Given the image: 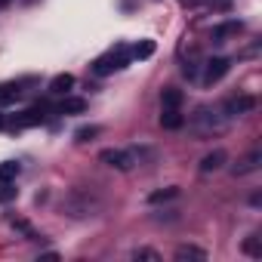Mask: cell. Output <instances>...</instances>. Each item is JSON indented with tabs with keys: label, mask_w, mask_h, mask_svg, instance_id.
I'll use <instances>...</instances> for the list:
<instances>
[{
	"label": "cell",
	"mask_w": 262,
	"mask_h": 262,
	"mask_svg": "<svg viewBox=\"0 0 262 262\" xmlns=\"http://www.w3.org/2000/svg\"><path fill=\"white\" fill-rule=\"evenodd\" d=\"M19 86H13V83H0V105H10V102H16L19 99Z\"/></svg>",
	"instance_id": "2e32d148"
},
{
	"label": "cell",
	"mask_w": 262,
	"mask_h": 262,
	"mask_svg": "<svg viewBox=\"0 0 262 262\" xmlns=\"http://www.w3.org/2000/svg\"><path fill=\"white\" fill-rule=\"evenodd\" d=\"M126 62H129V50H126V47H117V50L99 56V59L93 62V71H96L99 77H105V74H114L117 68H123Z\"/></svg>",
	"instance_id": "277c9868"
},
{
	"label": "cell",
	"mask_w": 262,
	"mask_h": 262,
	"mask_svg": "<svg viewBox=\"0 0 262 262\" xmlns=\"http://www.w3.org/2000/svg\"><path fill=\"white\" fill-rule=\"evenodd\" d=\"M0 126H4V114H0Z\"/></svg>",
	"instance_id": "603a6c76"
},
{
	"label": "cell",
	"mask_w": 262,
	"mask_h": 262,
	"mask_svg": "<svg viewBox=\"0 0 262 262\" xmlns=\"http://www.w3.org/2000/svg\"><path fill=\"white\" fill-rule=\"evenodd\" d=\"M99 210H102V198L86 188H71L62 201V213H68L71 219H86V216H96Z\"/></svg>",
	"instance_id": "6da1fadb"
},
{
	"label": "cell",
	"mask_w": 262,
	"mask_h": 262,
	"mask_svg": "<svg viewBox=\"0 0 262 262\" xmlns=\"http://www.w3.org/2000/svg\"><path fill=\"white\" fill-rule=\"evenodd\" d=\"M90 136H96V126H90V129H86V126H83V129H77V139H80V142H86Z\"/></svg>",
	"instance_id": "7402d4cb"
},
{
	"label": "cell",
	"mask_w": 262,
	"mask_h": 262,
	"mask_svg": "<svg viewBox=\"0 0 262 262\" xmlns=\"http://www.w3.org/2000/svg\"><path fill=\"white\" fill-rule=\"evenodd\" d=\"M133 259H151V262H161V256H158L155 250H145V247H139V250H133Z\"/></svg>",
	"instance_id": "44dd1931"
},
{
	"label": "cell",
	"mask_w": 262,
	"mask_h": 262,
	"mask_svg": "<svg viewBox=\"0 0 262 262\" xmlns=\"http://www.w3.org/2000/svg\"><path fill=\"white\" fill-rule=\"evenodd\" d=\"M241 31V25L237 22H231V25H222V28H213V40H222V37H228V34H237Z\"/></svg>",
	"instance_id": "ac0fdd59"
},
{
	"label": "cell",
	"mask_w": 262,
	"mask_h": 262,
	"mask_svg": "<svg viewBox=\"0 0 262 262\" xmlns=\"http://www.w3.org/2000/svg\"><path fill=\"white\" fill-rule=\"evenodd\" d=\"M244 250H247L250 256H262V237H247Z\"/></svg>",
	"instance_id": "ffe728a7"
},
{
	"label": "cell",
	"mask_w": 262,
	"mask_h": 262,
	"mask_svg": "<svg viewBox=\"0 0 262 262\" xmlns=\"http://www.w3.org/2000/svg\"><path fill=\"white\" fill-rule=\"evenodd\" d=\"M151 53H155V43L151 40H139L133 50H129V59H148Z\"/></svg>",
	"instance_id": "9a60e30c"
},
{
	"label": "cell",
	"mask_w": 262,
	"mask_h": 262,
	"mask_svg": "<svg viewBox=\"0 0 262 262\" xmlns=\"http://www.w3.org/2000/svg\"><path fill=\"white\" fill-rule=\"evenodd\" d=\"M185 123V117L179 114V108H164V114H161V126L164 129H179Z\"/></svg>",
	"instance_id": "7c38bea8"
},
{
	"label": "cell",
	"mask_w": 262,
	"mask_h": 262,
	"mask_svg": "<svg viewBox=\"0 0 262 262\" xmlns=\"http://www.w3.org/2000/svg\"><path fill=\"white\" fill-rule=\"evenodd\" d=\"M228 114H222V111H213V108H201L198 114H194V123H198V133L201 136H210V133H222V129L228 126Z\"/></svg>",
	"instance_id": "7a4b0ae2"
},
{
	"label": "cell",
	"mask_w": 262,
	"mask_h": 262,
	"mask_svg": "<svg viewBox=\"0 0 262 262\" xmlns=\"http://www.w3.org/2000/svg\"><path fill=\"white\" fill-rule=\"evenodd\" d=\"M71 86H74V77H71V74H56L53 83H50V93H56V96H68Z\"/></svg>",
	"instance_id": "8fae6325"
},
{
	"label": "cell",
	"mask_w": 262,
	"mask_h": 262,
	"mask_svg": "<svg viewBox=\"0 0 262 262\" xmlns=\"http://www.w3.org/2000/svg\"><path fill=\"white\" fill-rule=\"evenodd\" d=\"M173 198H179V188H164V191H155L148 201H151V204H161V201H173Z\"/></svg>",
	"instance_id": "d6986e66"
},
{
	"label": "cell",
	"mask_w": 262,
	"mask_h": 262,
	"mask_svg": "<svg viewBox=\"0 0 262 262\" xmlns=\"http://www.w3.org/2000/svg\"><path fill=\"white\" fill-rule=\"evenodd\" d=\"M161 102H164V108H179V105H182V90L167 86V90L161 93Z\"/></svg>",
	"instance_id": "4fadbf2b"
},
{
	"label": "cell",
	"mask_w": 262,
	"mask_h": 262,
	"mask_svg": "<svg viewBox=\"0 0 262 262\" xmlns=\"http://www.w3.org/2000/svg\"><path fill=\"white\" fill-rule=\"evenodd\" d=\"M56 111H59V114H80V111H86V99H74V96H65V99L56 105Z\"/></svg>",
	"instance_id": "9c48e42d"
},
{
	"label": "cell",
	"mask_w": 262,
	"mask_h": 262,
	"mask_svg": "<svg viewBox=\"0 0 262 262\" xmlns=\"http://www.w3.org/2000/svg\"><path fill=\"white\" fill-rule=\"evenodd\" d=\"M259 164H262V151H259V148H253L250 155H244V158L231 167V173H234V176H247V173L259 170Z\"/></svg>",
	"instance_id": "52a82bcc"
},
{
	"label": "cell",
	"mask_w": 262,
	"mask_h": 262,
	"mask_svg": "<svg viewBox=\"0 0 262 262\" xmlns=\"http://www.w3.org/2000/svg\"><path fill=\"white\" fill-rule=\"evenodd\" d=\"M222 164H225V151H222V148H216V151H210V155L201 161V173H216Z\"/></svg>",
	"instance_id": "30bf717a"
},
{
	"label": "cell",
	"mask_w": 262,
	"mask_h": 262,
	"mask_svg": "<svg viewBox=\"0 0 262 262\" xmlns=\"http://www.w3.org/2000/svg\"><path fill=\"white\" fill-rule=\"evenodd\" d=\"M176 259H179V262H185V259H207V253H204L201 247L185 244V247H179V250H176Z\"/></svg>",
	"instance_id": "5bb4252c"
},
{
	"label": "cell",
	"mask_w": 262,
	"mask_h": 262,
	"mask_svg": "<svg viewBox=\"0 0 262 262\" xmlns=\"http://www.w3.org/2000/svg\"><path fill=\"white\" fill-rule=\"evenodd\" d=\"M228 68H231V62H228V59H222V56L207 59V62H204V83H207V86H213L216 80H222V77L228 74Z\"/></svg>",
	"instance_id": "5b68a950"
},
{
	"label": "cell",
	"mask_w": 262,
	"mask_h": 262,
	"mask_svg": "<svg viewBox=\"0 0 262 262\" xmlns=\"http://www.w3.org/2000/svg\"><path fill=\"white\" fill-rule=\"evenodd\" d=\"M253 105H256V99H253V96H234V99H228V102H225V108H222V111H225L228 117H237V114L250 111Z\"/></svg>",
	"instance_id": "ba28073f"
},
{
	"label": "cell",
	"mask_w": 262,
	"mask_h": 262,
	"mask_svg": "<svg viewBox=\"0 0 262 262\" xmlns=\"http://www.w3.org/2000/svg\"><path fill=\"white\" fill-rule=\"evenodd\" d=\"M43 120H47V105H31V108H25L22 114H16L13 129H22V126H37V123H43Z\"/></svg>",
	"instance_id": "8992f818"
},
{
	"label": "cell",
	"mask_w": 262,
	"mask_h": 262,
	"mask_svg": "<svg viewBox=\"0 0 262 262\" xmlns=\"http://www.w3.org/2000/svg\"><path fill=\"white\" fill-rule=\"evenodd\" d=\"M16 176H19V164H16V161L0 164V182H13Z\"/></svg>",
	"instance_id": "e0dca14e"
},
{
	"label": "cell",
	"mask_w": 262,
	"mask_h": 262,
	"mask_svg": "<svg viewBox=\"0 0 262 262\" xmlns=\"http://www.w3.org/2000/svg\"><path fill=\"white\" fill-rule=\"evenodd\" d=\"M99 161L108 164V167H114V170H120V173H129L139 164L136 151H129V148H105V151H99Z\"/></svg>",
	"instance_id": "3957f363"
}]
</instances>
